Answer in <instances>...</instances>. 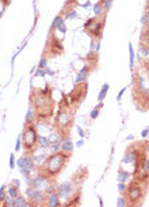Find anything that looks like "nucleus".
Listing matches in <instances>:
<instances>
[{
  "label": "nucleus",
  "mask_w": 149,
  "mask_h": 207,
  "mask_svg": "<svg viewBox=\"0 0 149 207\" xmlns=\"http://www.w3.org/2000/svg\"><path fill=\"white\" fill-rule=\"evenodd\" d=\"M118 191L121 192V193L126 192V184L122 183V181H120V183H118Z\"/></svg>",
  "instance_id": "7c9ffc66"
},
{
  "label": "nucleus",
  "mask_w": 149,
  "mask_h": 207,
  "mask_svg": "<svg viewBox=\"0 0 149 207\" xmlns=\"http://www.w3.org/2000/svg\"><path fill=\"white\" fill-rule=\"evenodd\" d=\"M14 206H17V207H23V206H27V202H26V199H24L23 197L18 196L17 198H14Z\"/></svg>",
  "instance_id": "a211bd4d"
},
{
  "label": "nucleus",
  "mask_w": 149,
  "mask_h": 207,
  "mask_svg": "<svg viewBox=\"0 0 149 207\" xmlns=\"http://www.w3.org/2000/svg\"><path fill=\"white\" fill-rule=\"evenodd\" d=\"M102 106H103V103L100 102V104H99V106H98L97 108H94V110L91 111V113H90V117L93 118V120H95V118H97L98 116H99V108H100Z\"/></svg>",
  "instance_id": "393cba45"
},
{
  "label": "nucleus",
  "mask_w": 149,
  "mask_h": 207,
  "mask_svg": "<svg viewBox=\"0 0 149 207\" xmlns=\"http://www.w3.org/2000/svg\"><path fill=\"white\" fill-rule=\"evenodd\" d=\"M126 92V87H122L121 90H120V93H118V95H117V100H121V98L123 95V93Z\"/></svg>",
  "instance_id": "f704fd0d"
},
{
  "label": "nucleus",
  "mask_w": 149,
  "mask_h": 207,
  "mask_svg": "<svg viewBox=\"0 0 149 207\" xmlns=\"http://www.w3.org/2000/svg\"><path fill=\"white\" fill-rule=\"evenodd\" d=\"M126 205H127V201H126V198H122V197H120L118 199H117V206L122 207V206H126Z\"/></svg>",
  "instance_id": "c756f323"
},
{
  "label": "nucleus",
  "mask_w": 149,
  "mask_h": 207,
  "mask_svg": "<svg viewBox=\"0 0 149 207\" xmlns=\"http://www.w3.org/2000/svg\"><path fill=\"white\" fill-rule=\"evenodd\" d=\"M77 16V13H76V10H72L71 13H68V14L66 16V18H73V17H76Z\"/></svg>",
  "instance_id": "4c0bfd02"
},
{
  "label": "nucleus",
  "mask_w": 149,
  "mask_h": 207,
  "mask_svg": "<svg viewBox=\"0 0 149 207\" xmlns=\"http://www.w3.org/2000/svg\"><path fill=\"white\" fill-rule=\"evenodd\" d=\"M138 149L135 148V147H131V148L127 150V152L125 153V157H123V162H126V163H131V162H135V160H136V157H138Z\"/></svg>",
  "instance_id": "9b49d317"
},
{
  "label": "nucleus",
  "mask_w": 149,
  "mask_h": 207,
  "mask_svg": "<svg viewBox=\"0 0 149 207\" xmlns=\"http://www.w3.org/2000/svg\"><path fill=\"white\" fill-rule=\"evenodd\" d=\"M45 67H47V59L42 58L40 63H39V68H45Z\"/></svg>",
  "instance_id": "473e14b6"
},
{
  "label": "nucleus",
  "mask_w": 149,
  "mask_h": 207,
  "mask_svg": "<svg viewBox=\"0 0 149 207\" xmlns=\"http://www.w3.org/2000/svg\"><path fill=\"white\" fill-rule=\"evenodd\" d=\"M145 150H147V152L149 153V142L147 143V144H145Z\"/></svg>",
  "instance_id": "c03bdc74"
},
{
  "label": "nucleus",
  "mask_w": 149,
  "mask_h": 207,
  "mask_svg": "<svg viewBox=\"0 0 149 207\" xmlns=\"http://www.w3.org/2000/svg\"><path fill=\"white\" fill-rule=\"evenodd\" d=\"M71 122H72V117H71L69 111L67 110V108H64V110L62 108L55 117L57 127H58L59 130H64L66 127H69L71 126Z\"/></svg>",
  "instance_id": "39448f33"
},
{
  "label": "nucleus",
  "mask_w": 149,
  "mask_h": 207,
  "mask_svg": "<svg viewBox=\"0 0 149 207\" xmlns=\"http://www.w3.org/2000/svg\"><path fill=\"white\" fill-rule=\"evenodd\" d=\"M58 30L61 31V32H63V34H66V31H67V27L64 26V22H63V23L61 24V26L58 27Z\"/></svg>",
  "instance_id": "e433bc0d"
},
{
  "label": "nucleus",
  "mask_w": 149,
  "mask_h": 207,
  "mask_svg": "<svg viewBox=\"0 0 149 207\" xmlns=\"http://www.w3.org/2000/svg\"><path fill=\"white\" fill-rule=\"evenodd\" d=\"M108 89H109V85H108V84H104V85L102 86V90H100V93H99V95H98V100H99V102H102V100L105 98Z\"/></svg>",
  "instance_id": "dca6fc26"
},
{
  "label": "nucleus",
  "mask_w": 149,
  "mask_h": 207,
  "mask_svg": "<svg viewBox=\"0 0 149 207\" xmlns=\"http://www.w3.org/2000/svg\"><path fill=\"white\" fill-rule=\"evenodd\" d=\"M71 154H67L64 152H55L54 154H52L49 158L45 161L44 163V176H55L62 171V169L64 167V165L68 160V157Z\"/></svg>",
  "instance_id": "f257e3e1"
},
{
  "label": "nucleus",
  "mask_w": 149,
  "mask_h": 207,
  "mask_svg": "<svg viewBox=\"0 0 149 207\" xmlns=\"http://www.w3.org/2000/svg\"><path fill=\"white\" fill-rule=\"evenodd\" d=\"M103 10H104V8H103V3H97V4L94 5V13H95V17H99L103 13Z\"/></svg>",
  "instance_id": "6ab92c4d"
},
{
  "label": "nucleus",
  "mask_w": 149,
  "mask_h": 207,
  "mask_svg": "<svg viewBox=\"0 0 149 207\" xmlns=\"http://www.w3.org/2000/svg\"><path fill=\"white\" fill-rule=\"evenodd\" d=\"M61 150L67 154H71L73 150V143L69 138H63L61 142Z\"/></svg>",
  "instance_id": "f8f14e48"
},
{
  "label": "nucleus",
  "mask_w": 149,
  "mask_h": 207,
  "mask_svg": "<svg viewBox=\"0 0 149 207\" xmlns=\"http://www.w3.org/2000/svg\"><path fill=\"white\" fill-rule=\"evenodd\" d=\"M34 117H35V115L32 112V108L30 107V108H28V111H27V115H26V124H32Z\"/></svg>",
  "instance_id": "4be33fe9"
},
{
  "label": "nucleus",
  "mask_w": 149,
  "mask_h": 207,
  "mask_svg": "<svg viewBox=\"0 0 149 207\" xmlns=\"http://www.w3.org/2000/svg\"><path fill=\"white\" fill-rule=\"evenodd\" d=\"M13 184H14V187H17V188H19V180H17V179H14L13 180Z\"/></svg>",
  "instance_id": "79ce46f5"
},
{
  "label": "nucleus",
  "mask_w": 149,
  "mask_h": 207,
  "mask_svg": "<svg viewBox=\"0 0 149 207\" xmlns=\"http://www.w3.org/2000/svg\"><path fill=\"white\" fill-rule=\"evenodd\" d=\"M48 49H49V52H50L52 57H54V55H59V54L63 53V45H62L61 41L54 36V35H52L50 39H49Z\"/></svg>",
  "instance_id": "0eeeda50"
},
{
  "label": "nucleus",
  "mask_w": 149,
  "mask_h": 207,
  "mask_svg": "<svg viewBox=\"0 0 149 207\" xmlns=\"http://www.w3.org/2000/svg\"><path fill=\"white\" fill-rule=\"evenodd\" d=\"M141 136H143V138H147V136H149V129L148 127L144 129V130L141 131Z\"/></svg>",
  "instance_id": "58836bf2"
},
{
  "label": "nucleus",
  "mask_w": 149,
  "mask_h": 207,
  "mask_svg": "<svg viewBox=\"0 0 149 207\" xmlns=\"http://www.w3.org/2000/svg\"><path fill=\"white\" fill-rule=\"evenodd\" d=\"M45 178L42 174H39L36 175V176H34L32 179H31V181H30V185H31V188H34V189H41V188H44L45 187Z\"/></svg>",
  "instance_id": "9d476101"
},
{
  "label": "nucleus",
  "mask_w": 149,
  "mask_h": 207,
  "mask_svg": "<svg viewBox=\"0 0 149 207\" xmlns=\"http://www.w3.org/2000/svg\"><path fill=\"white\" fill-rule=\"evenodd\" d=\"M72 192H73V185L71 184V183H63L59 185V188H58V197H61V198H68L71 197V194H72Z\"/></svg>",
  "instance_id": "1a4fd4ad"
},
{
  "label": "nucleus",
  "mask_w": 149,
  "mask_h": 207,
  "mask_svg": "<svg viewBox=\"0 0 149 207\" xmlns=\"http://www.w3.org/2000/svg\"><path fill=\"white\" fill-rule=\"evenodd\" d=\"M140 41H141V45H143V47L149 49V26L148 24L143 29V31H141Z\"/></svg>",
  "instance_id": "ddd939ff"
},
{
  "label": "nucleus",
  "mask_w": 149,
  "mask_h": 207,
  "mask_svg": "<svg viewBox=\"0 0 149 207\" xmlns=\"http://www.w3.org/2000/svg\"><path fill=\"white\" fill-rule=\"evenodd\" d=\"M148 12H149V0H148Z\"/></svg>",
  "instance_id": "a18cd8bd"
},
{
  "label": "nucleus",
  "mask_w": 149,
  "mask_h": 207,
  "mask_svg": "<svg viewBox=\"0 0 149 207\" xmlns=\"http://www.w3.org/2000/svg\"><path fill=\"white\" fill-rule=\"evenodd\" d=\"M49 142L54 143V142H58V136H57V134H52L50 136H49ZM50 143V144H52Z\"/></svg>",
  "instance_id": "72a5a7b5"
},
{
  "label": "nucleus",
  "mask_w": 149,
  "mask_h": 207,
  "mask_svg": "<svg viewBox=\"0 0 149 207\" xmlns=\"http://www.w3.org/2000/svg\"><path fill=\"white\" fill-rule=\"evenodd\" d=\"M36 76H45V71H42V68H40L36 72Z\"/></svg>",
  "instance_id": "a19ab883"
},
{
  "label": "nucleus",
  "mask_w": 149,
  "mask_h": 207,
  "mask_svg": "<svg viewBox=\"0 0 149 207\" xmlns=\"http://www.w3.org/2000/svg\"><path fill=\"white\" fill-rule=\"evenodd\" d=\"M86 89H87V85L86 82L85 84H77L76 86H74V89L69 94V99H71V103H77V102H80L82 98L86 95Z\"/></svg>",
  "instance_id": "423d86ee"
},
{
  "label": "nucleus",
  "mask_w": 149,
  "mask_h": 207,
  "mask_svg": "<svg viewBox=\"0 0 149 207\" xmlns=\"http://www.w3.org/2000/svg\"><path fill=\"white\" fill-rule=\"evenodd\" d=\"M22 148V135H18L17 138V144H16V152H19Z\"/></svg>",
  "instance_id": "bb28decb"
},
{
  "label": "nucleus",
  "mask_w": 149,
  "mask_h": 207,
  "mask_svg": "<svg viewBox=\"0 0 149 207\" xmlns=\"http://www.w3.org/2000/svg\"><path fill=\"white\" fill-rule=\"evenodd\" d=\"M76 130H77V133H79V135L81 136V138H84V136H85V131L82 130V127L77 125V126H76Z\"/></svg>",
  "instance_id": "2f4dec72"
},
{
  "label": "nucleus",
  "mask_w": 149,
  "mask_h": 207,
  "mask_svg": "<svg viewBox=\"0 0 149 207\" xmlns=\"http://www.w3.org/2000/svg\"><path fill=\"white\" fill-rule=\"evenodd\" d=\"M111 5H112V0H103V8H104L105 12L111 9Z\"/></svg>",
  "instance_id": "cd10ccee"
},
{
  "label": "nucleus",
  "mask_w": 149,
  "mask_h": 207,
  "mask_svg": "<svg viewBox=\"0 0 149 207\" xmlns=\"http://www.w3.org/2000/svg\"><path fill=\"white\" fill-rule=\"evenodd\" d=\"M9 167H10V170H13L14 167H16V161H14V154L13 153L10 154V157H9Z\"/></svg>",
  "instance_id": "c85d7f7f"
},
{
  "label": "nucleus",
  "mask_w": 149,
  "mask_h": 207,
  "mask_svg": "<svg viewBox=\"0 0 149 207\" xmlns=\"http://www.w3.org/2000/svg\"><path fill=\"white\" fill-rule=\"evenodd\" d=\"M61 202H59V197L57 193H50L48 197V206L50 207H55V206H59Z\"/></svg>",
  "instance_id": "2eb2a0df"
},
{
  "label": "nucleus",
  "mask_w": 149,
  "mask_h": 207,
  "mask_svg": "<svg viewBox=\"0 0 149 207\" xmlns=\"http://www.w3.org/2000/svg\"><path fill=\"white\" fill-rule=\"evenodd\" d=\"M140 50H141V54H143V55H148V53H149V49L143 47V45L140 47Z\"/></svg>",
  "instance_id": "c9c22d12"
},
{
  "label": "nucleus",
  "mask_w": 149,
  "mask_h": 207,
  "mask_svg": "<svg viewBox=\"0 0 149 207\" xmlns=\"http://www.w3.org/2000/svg\"><path fill=\"white\" fill-rule=\"evenodd\" d=\"M85 31L90 35L91 37L99 39L102 36V31L104 27V21L99 19V17H94V18L87 19V22L85 23Z\"/></svg>",
  "instance_id": "7ed1b4c3"
},
{
  "label": "nucleus",
  "mask_w": 149,
  "mask_h": 207,
  "mask_svg": "<svg viewBox=\"0 0 149 207\" xmlns=\"http://www.w3.org/2000/svg\"><path fill=\"white\" fill-rule=\"evenodd\" d=\"M144 169L149 171V158H145V161H144Z\"/></svg>",
  "instance_id": "ea45409f"
},
{
  "label": "nucleus",
  "mask_w": 149,
  "mask_h": 207,
  "mask_svg": "<svg viewBox=\"0 0 149 207\" xmlns=\"http://www.w3.org/2000/svg\"><path fill=\"white\" fill-rule=\"evenodd\" d=\"M37 143H39V145H40V147H44V148L50 144L48 138H45V136H40V135H39V138H37Z\"/></svg>",
  "instance_id": "412c9836"
},
{
  "label": "nucleus",
  "mask_w": 149,
  "mask_h": 207,
  "mask_svg": "<svg viewBox=\"0 0 149 207\" xmlns=\"http://www.w3.org/2000/svg\"><path fill=\"white\" fill-rule=\"evenodd\" d=\"M148 129H149V127H148Z\"/></svg>",
  "instance_id": "49530a36"
},
{
  "label": "nucleus",
  "mask_w": 149,
  "mask_h": 207,
  "mask_svg": "<svg viewBox=\"0 0 149 207\" xmlns=\"http://www.w3.org/2000/svg\"><path fill=\"white\" fill-rule=\"evenodd\" d=\"M82 144H84V140H82V139H81V140H79V142L76 143V145L79 147V148H80V147H82Z\"/></svg>",
  "instance_id": "37998d69"
},
{
  "label": "nucleus",
  "mask_w": 149,
  "mask_h": 207,
  "mask_svg": "<svg viewBox=\"0 0 149 207\" xmlns=\"http://www.w3.org/2000/svg\"><path fill=\"white\" fill-rule=\"evenodd\" d=\"M8 196L9 197H12V198H17L18 197V188L17 187H10L9 188V191H8Z\"/></svg>",
  "instance_id": "5701e85b"
},
{
  "label": "nucleus",
  "mask_w": 149,
  "mask_h": 207,
  "mask_svg": "<svg viewBox=\"0 0 149 207\" xmlns=\"http://www.w3.org/2000/svg\"><path fill=\"white\" fill-rule=\"evenodd\" d=\"M22 138H23V148L26 150L34 149L35 144H37L39 135H37V133L35 130L32 124H27L26 129H24V131H23Z\"/></svg>",
  "instance_id": "20e7f679"
},
{
  "label": "nucleus",
  "mask_w": 149,
  "mask_h": 207,
  "mask_svg": "<svg viewBox=\"0 0 149 207\" xmlns=\"http://www.w3.org/2000/svg\"><path fill=\"white\" fill-rule=\"evenodd\" d=\"M89 71H90V67H89V66L86 64V66H85V67L79 72V75H77L76 80H74V82H76V84H80L81 81H86L87 75H89Z\"/></svg>",
  "instance_id": "4468645a"
},
{
  "label": "nucleus",
  "mask_w": 149,
  "mask_h": 207,
  "mask_svg": "<svg viewBox=\"0 0 149 207\" xmlns=\"http://www.w3.org/2000/svg\"><path fill=\"white\" fill-rule=\"evenodd\" d=\"M26 194L28 196V198L31 199V202H32L34 205H41V203L45 202V194L40 191V189L28 188L26 191Z\"/></svg>",
  "instance_id": "6e6552de"
},
{
  "label": "nucleus",
  "mask_w": 149,
  "mask_h": 207,
  "mask_svg": "<svg viewBox=\"0 0 149 207\" xmlns=\"http://www.w3.org/2000/svg\"><path fill=\"white\" fill-rule=\"evenodd\" d=\"M63 22H64V19H63L61 16H57L54 18V21H53V23H52V27H53V29H58Z\"/></svg>",
  "instance_id": "aec40b11"
},
{
  "label": "nucleus",
  "mask_w": 149,
  "mask_h": 207,
  "mask_svg": "<svg viewBox=\"0 0 149 207\" xmlns=\"http://www.w3.org/2000/svg\"><path fill=\"white\" fill-rule=\"evenodd\" d=\"M6 198L5 196V185H3V187H0V203H4Z\"/></svg>",
  "instance_id": "a878e982"
},
{
  "label": "nucleus",
  "mask_w": 149,
  "mask_h": 207,
  "mask_svg": "<svg viewBox=\"0 0 149 207\" xmlns=\"http://www.w3.org/2000/svg\"><path fill=\"white\" fill-rule=\"evenodd\" d=\"M129 52H130V67H134V61H135V54H134L133 44H129Z\"/></svg>",
  "instance_id": "b1692460"
},
{
  "label": "nucleus",
  "mask_w": 149,
  "mask_h": 207,
  "mask_svg": "<svg viewBox=\"0 0 149 207\" xmlns=\"http://www.w3.org/2000/svg\"><path fill=\"white\" fill-rule=\"evenodd\" d=\"M143 197H144V191L141 188V185L139 184V180L136 183H131L126 192L127 203H130V205H138V203H140Z\"/></svg>",
  "instance_id": "f03ea898"
},
{
  "label": "nucleus",
  "mask_w": 149,
  "mask_h": 207,
  "mask_svg": "<svg viewBox=\"0 0 149 207\" xmlns=\"http://www.w3.org/2000/svg\"><path fill=\"white\" fill-rule=\"evenodd\" d=\"M129 173L127 171H122L120 170L118 171V176H117V179H118V181H122V183H126V180L129 179Z\"/></svg>",
  "instance_id": "f3484780"
}]
</instances>
